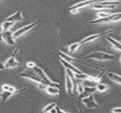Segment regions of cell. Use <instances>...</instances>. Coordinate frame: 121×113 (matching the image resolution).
Wrapping results in <instances>:
<instances>
[{"mask_svg":"<svg viewBox=\"0 0 121 113\" xmlns=\"http://www.w3.org/2000/svg\"><path fill=\"white\" fill-rule=\"evenodd\" d=\"M19 75L22 77L35 82L39 84L60 88L59 83L52 81L44 71L37 65L33 68L27 67L21 72Z\"/></svg>","mask_w":121,"mask_h":113,"instance_id":"6da1fadb","label":"cell"},{"mask_svg":"<svg viewBox=\"0 0 121 113\" xmlns=\"http://www.w3.org/2000/svg\"><path fill=\"white\" fill-rule=\"evenodd\" d=\"M1 89L2 91L0 93V98L3 102H5L8 100L11 96L24 91L26 89L23 88L17 89L13 86L5 84L1 86Z\"/></svg>","mask_w":121,"mask_h":113,"instance_id":"7a4b0ae2","label":"cell"},{"mask_svg":"<svg viewBox=\"0 0 121 113\" xmlns=\"http://www.w3.org/2000/svg\"><path fill=\"white\" fill-rule=\"evenodd\" d=\"M86 59H92L99 61L113 60L115 56L111 54L101 51H96L89 54L85 57Z\"/></svg>","mask_w":121,"mask_h":113,"instance_id":"3957f363","label":"cell"},{"mask_svg":"<svg viewBox=\"0 0 121 113\" xmlns=\"http://www.w3.org/2000/svg\"><path fill=\"white\" fill-rule=\"evenodd\" d=\"M121 21V12L110 13L107 17L103 18H97L90 22L92 24H105L115 22Z\"/></svg>","mask_w":121,"mask_h":113,"instance_id":"277c9868","label":"cell"},{"mask_svg":"<svg viewBox=\"0 0 121 113\" xmlns=\"http://www.w3.org/2000/svg\"><path fill=\"white\" fill-rule=\"evenodd\" d=\"M113 30L112 29H109L106 31H104V32L100 33L89 35L82 40L79 42L81 45L85 44H87V43L95 41L97 39L101 38L104 36L111 34L113 33Z\"/></svg>","mask_w":121,"mask_h":113,"instance_id":"5b68a950","label":"cell"},{"mask_svg":"<svg viewBox=\"0 0 121 113\" xmlns=\"http://www.w3.org/2000/svg\"><path fill=\"white\" fill-rule=\"evenodd\" d=\"M18 52L19 49L17 48L13 50L10 56L4 63L5 69H13L20 65V63L17 60L16 58V56Z\"/></svg>","mask_w":121,"mask_h":113,"instance_id":"8992f818","label":"cell"},{"mask_svg":"<svg viewBox=\"0 0 121 113\" xmlns=\"http://www.w3.org/2000/svg\"><path fill=\"white\" fill-rule=\"evenodd\" d=\"M0 41L9 46H13L16 44V39L13 36V32L11 30L0 32Z\"/></svg>","mask_w":121,"mask_h":113,"instance_id":"52a82bcc","label":"cell"},{"mask_svg":"<svg viewBox=\"0 0 121 113\" xmlns=\"http://www.w3.org/2000/svg\"><path fill=\"white\" fill-rule=\"evenodd\" d=\"M39 22V20L36 21L34 22L25 25L18 29L13 32V36L14 38L16 39L17 38H19L20 37L22 36L33 29V28L35 27Z\"/></svg>","mask_w":121,"mask_h":113,"instance_id":"ba28073f","label":"cell"},{"mask_svg":"<svg viewBox=\"0 0 121 113\" xmlns=\"http://www.w3.org/2000/svg\"><path fill=\"white\" fill-rule=\"evenodd\" d=\"M81 100L83 104L89 109H98L99 108V105L95 99L94 94H92L88 97L82 99Z\"/></svg>","mask_w":121,"mask_h":113,"instance_id":"9c48e42d","label":"cell"},{"mask_svg":"<svg viewBox=\"0 0 121 113\" xmlns=\"http://www.w3.org/2000/svg\"><path fill=\"white\" fill-rule=\"evenodd\" d=\"M23 20V17L22 13L21 11H18L6 18L5 19V21L12 22L15 23L21 22Z\"/></svg>","mask_w":121,"mask_h":113,"instance_id":"30bf717a","label":"cell"},{"mask_svg":"<svg viewBox=\"0 0 121 113\" xmlns=\"http://www.w3.org/2000/svg\"><path fill=\"white\" fill-rule=\"evenodd\" d=\"M98 1L97 0H86L81 1L70 7L69 8V11L71 10H76L79 11L80 8H84L88 6H90L92 4L96 3Z\"/></svg>","mask_w":121,"mask_h":113,"instance_id":"8fae6325","label":"cell"},{"mask_svg":"<svg viewBox=\"0 0 121 113\" xmlns=\"http://www.w3.org/2000/svg\"><path fill=\"white\" fill-rule=\"evenodd\" d=\"M60 61L61 64H62L63 66L65 68V69H68L70 70L75 74H80L83 73L81 70H80L77 67L74 66L70 63L67 62L60 58Z\"/></svg>","mask_w":121,"mask_h":113,"instance_id":"7c38bea8","label":"cell"},{"mask_svg":"<svg viewBox=\"0 0 121 113\" xmlns=\"http://www.w3.org/2000/svg\"><path fill=\"white\" fill-rule=\"evenodd\" d=\"M65 86L66 90L68 93L70 95H72L74 92V83L69 75L65 73Z\"/></svg>","mask_w":121,"mask_h":113,"instance_id":"4fadbf2b","label":"cell"},{"mask_svg":"<svg viewBox=\"0 0 121 113\" xmlns=\"http://www.w3.org/2000/svg\"><path fill=\"white\" fill-rule=\"evenodd\" d=\"M96 91L95 87L84 86V90L82 93L79 95V98L80 99L89 96Z\"/></svg>","mask_w":121,"mask_h":113,"instance_id":"5bb4252c","label":"cell"},{"mask_svg":"<svg viewBox=\"0 0 121 113\" xmlns=\"http://www.w3.org/2000/svg\"><path fill=\"white\" fill-rule=\"evenodd\" d=\"M99 1L94 3L92 4L90 6V7L91 9L96 10H108L113 9L117 8L116 5H107L100 4L98 3Z\"/></svg>","mask_w":121,"mask_h":113,"instance_id":"9a60e30c","label":"cell"},{"mask_svg":"<svg viewBox=\"0 0 121 113\" xmlns=\"http://www.w3.org/2000/svg\"><path fill=\"white\" fill-rule=\"evenodd\" d=\"M106 39L115 49L121 52V43L120 42L111 37H107Z\"/></svg>","mask_w":121,"mask_h":113,"instance_id":"2e32d148","label":"cell"},{"mask_svg":"<svg viewBox=\"0 0 121 113\" xmlns=\"http://www.w3.org/2000/svg\"><path fill=\"white\" fill-rule=\"evenodd\" d=\"M107 75L112 81L121 85V75L113 72H109Z\"/></svg>","mask_w":121,"mask_h":113,"instance_id":"e0dca14e","label":"cell"},{"mask_svg":"<svg viewBox=\"0 0 121 113\" xmlns=\"http://www.w3.org/2000/svg\"><path fill=\"white\" fill-rule=\"evenodd\" d=\"M59 54L60 58L68 62L71 63L72 62H80V61H79L76 58L68 55L67 54L63 52L62 51H60Z\"/></svg>","mask_w":121,"mask_h":113,"instance_id":"ac0fdd59","label":"cell"},{"mask_svg":"<svg viewBox=\"0 0 121 113\" xmlns=\"http://www.w3.org/2000/svg\"><path fill=\"white\" fill-rule=\"evenodd\" d=\"M48 94L51 95H58L60 93L59 88L51 86H47L44 89Z\"/></svg>","mask_w":121,"mask_h":113,"instance_id":"d6986e66","label":"cell"},{"mask_svg":"<svg viewBox=\"0 0 121 113\" xmlns=\"http://www.w3.org/2000/svg\"><path fill=\"white\" fill-rule=\"evenodd\" d=\"M15 24L14 23L4 21L1 25V32H5L10 30V29Z\"/></svg>","mask_w":121,"mask_h":113,"instance_id":"ffe728a7","label":"cell"},{"mask_svg":"<svg viewBox=\"0 0 121 113\" xmlns=\"http://www.w3.org/2000/svg\"><path fill=\"white\" fill-rule=\"evenodd\" d=\"M95 87L96 91L100 93H103L108 90L110 86L108 84L99 82L97 84Z\"/></svg>","mask_w":121,"mask_h":113,"instance_id":"44dd1931","label":"cell"},{"mask_svg":"<svg viewBox=\"0 0 121 113\" xmlns=\"http://www.w3.org/2000/svg\"><path fill=\"white\" fill-rule=\"evenodd\" d=\"M81 46L79 42L72 43L68 46V50L69 52L71 54H74Z\"/></svg>","mask_w":121,"mask_h":113,"instance_id":"7402d4cb","label":"cell"},{"mask_svg":"<svg viewBox=\"0 0 121 113\" xmlns=\"http://www.w3.org/2000/svg\"><path fill=\"white\" fill-rule=\"evenodd\" d=\"M57 105L56 103L53 102L46 106L43 108V112L44 113H50V111L53 110Z\"/></svg>","mask_w":121,"mask_h":113,"instance_id":"603a6c76","label":"cell"},{"mask_svg":"<svg viewBox=\"0 0 121 113\" xmlns=\"http://www.w3.org/2000/svg\"><path fill=\"white\" fill-rule=\"evenodd\" d=\"M98 3L100 4L107 5H116L117 6L121 3V1H99Z\"/></svg>","mask_w":121,"mask_h":113,"instance_id":"cb8c5ba5","label":"cell"},{"mask_svg":"<svg viewBox=\"0 0 121 113\" xmlns=\"http://www.w3.org/2000/svg\"><path fill=\"white\" fill-rule=\"evenodd\" d=\"M110 13H106L103 11H100L97 13V16L98 17V18H103L107 17L109 15Z\"/></svg>","mask_w":121,"mask_h":113,"instance_id":"d4e9b609","label":"cell"},{"mask_svg":"<svg viewBox=\"0 0 121 113\" xmlns=\"http://www.w3.org/2000/svg\"><path fill=\"white\" fill-rule=\"evenodd\" d=\"M36 65L35 63L34 62H28L26 64V66L28 68H32L36 66Z\"/></svg>","mask_w":121,"mask_h":113,"instance_id":"484cf974","label":"cell"},{"mask_svg":"<svg viewBox=\"0 0 121 113\" xmlns=\"http://www.w3.org/2000/svg\"><path fill=\"white\" fill-rule=\"evenodd\" d=\"M111 112L113 113H121V107L113 108L112 109Z\"/></svg>","mask_w":121,"mask_h":113,"instance_id":"4316f807","label":"cell"},{"mask_svg":"<svg viewBox=\"0 0 121 113\" xmlns=\"http://www.w3.org/2000/svg\"><path fill=\"white\" fill-rule=\"evenodd\" d=\"M4 69H5L4 67V64L0 60V70H3Z\"/></svg>","mask_w":121,"mask_h":113,"instance_id":"83f0119b","label":"cell"},{"mask_svg":"<svg viewBox=\"0 0 121 113\" xmlns=\"http://www.w3.org/2000/svg\"><path fill=\"white\" fill-rule=\"evenodd\" d=\"M120 61H121V57H120Z\"/></svg>","mask_w":121,"mask_h":113,"instance_id":"f1b7e54d","label":"cell"},{"mask_svg":"<svg viewBox=\"0 0 121 113\" xmlns=\"http://www.w3.org/2000/svg\"><path fill=\"white\" fill-rule=\"evenodd\" d=\"M120 42H121V41H120Z\"/></svg>","mask_w":121,"mask_h":113,"instance_id":"f546056e","label":"cell"}]
</instances>
